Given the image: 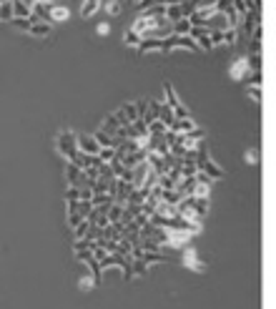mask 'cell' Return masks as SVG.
I'll use <instances>...</instances> for the list:
<instances>
[{
	"label": "cell",
	"instance_id": "74e56055",
	"mask_svg": "<svg viewBox=\"0 0 276 309\" xmlns=\"http://www.w3.org/2000/svg\"><path fill=\"white\" fill-rule=\"evenodd\" d=\"M73 234H76V239H86V234H88V221H81V224L73 229Z\"/></svg>",
	"mask_w": 276,
	"mask_h": 309
},
{
	"label": "cell",
	"instance_id": "2e32d148",
	"mask_svg": "<svg viewBox=\"0 0 276 309\" xmlns=\"http://www.w3.org/2000/svg\"><path fill=\"white\" fill-rule=\"evenodd\" d=\"M158 121H161L166 128H171V123L176 121V118H173V108H171V106H166L163 101H161V108H158Z\"/></svg>",
	"mask_w": 276,
	"mask_h": 309
},
{
	"label": "cell",
	"instance_id": "6da1fadb",
	"mask_svg": "<svg viewBox=\"0 0 276 309\" xmlns=\"http://www.w3.org/2000/svg\"><path fill=\"white\" fill-rule=\"evenodd\" d=\"M56 148H58V153L68 161L73 153H78V133H73V131H61L58 133V138H56Z\"/></svg>",
	"mask_w": 276,
	"mask_h": 309
},
{
	"label": "cell",
	"instance_id": "7402d4cb",
	"mask_svg": "<svg viewBox=\"0 0 276 309\" xmlns=\"http://www.w3.org/2000/svg\"><path fill=\"white\" fill-rule=\"evenodd\" d=\"M141 259H143L146 264H163L168 256H163V251H143Z\"/></svg>",
	"mask_w": 276,
	"mask_h": 309
},
{
	"label": "cell",
	"instance_id": "ac0fdd59",
	"mask_svg": "<svg viewBox=\"0 0 276 309\" xmlns=\"http://www.w3.org/2000/svg\"><path fill=\"white\" fill-rule=\"evenodd\" d=\"M121 128V123H118V118L113 116V113H108L106 116V121L101 123V131H106V133H111V136H116V131Z\"/></svg>",
	"mask_w": 276,
	"mask_h": 309
},
{
	"label": "cell",
	"instance_id": "4dcf8cb0",
	"mask_svg": "<svg viewBox=\"0 0 276 309\" xmlns=\"http://www.w3.org/2000/svg\"><path fill=\"white\" fill-rule=\"evenodd\" d=\"M71 201H81V189L78 186H68L66 189V204H71Z\"/></svg>",
	"mask_w": 276,
	"mask_h": 309
},
{
	"label": "cell",
	"instance_id": "e575fe53",
	"mask_svg": "<svg viewBox=\"0 0 276 309\" xmlns=\"http://www.w3.org/2000/svg\"><path fill=\"white\" fill-rule=\"evenodd\" d=\"M261 46H263V38H248V51H251V56L261 53Z\"/></svg>",
	"mask_w": 276,
	"mask_h": 309
},
{
	"label": "cell",
	"instance_id": "1f68e13d",
	"mask_svg": "<svg viewBox=\"0 0 276 309\" xmlns=\"http://www.w3.org/2000/svg\"><path fill=\"white\" fill-rule=\"evenodd\" d=\"M246 61H248V68H251V73H258V71H261V53H256V56H248Z\"/></svg>",
	"mask_w": 276,
	"mask_h": 309
},
{
	"label": "cell",
	"instance_id": "e0dca14e",
	"mask_svg": "<svg viewBox=\"0 0 276 309\" xmlns=\"http://www.w3.org/2000/svg\"><path fill=\"white\" fill-rule=\"evenodd\" d=\"M181 18H186V16H183V8H181V3H173V6H166V21H171V23H176V21H181Z\"/></svg>",
	"mask_w": 276,
	"mask_h": 309
},
{
	"label": "cell",
	"instance_id": "cb8c5ba5",
	"mask_svg": "<svg viewBox=\"0 0 276 309\" xmlns=\"http://www.w3.org/2000/svg\"><path fill=\"white\" fill-rule=\"evenodd\" d=\"M121 111H123V116H126L128 123H133V121L138 118V108H136V103H123Z\"/></svg>",
	"mask_w": 276,
	"mask_h": 309
},
{
	"label": "cell",
	"instance_id": "ab89813d",
	"mask_svg": "<svg viewBox=\"0 0 276 309\" xmlns=\"http://www.w3.org/2000/svg\"><path fill=\"white\" fill-rule=\"evenodd\" d=\"M246 91H248V96L258 103L261 101V86H246Z\"/></svg>",
	"mask_w": 276,
	"mask_h": 309
},
{
	"label": "cell",
	"instance_id": "ffe728a7",
	"mask_svg": "<svg viewBox=\"0 0 276 309\" xmlns=\"http://www.w3.org/2000/svg\"><path fill=\"white\" fill-rule=\"evenodd\" d=\"M13 18H31V6L23 0H13Z\"/></svg>",
	"mask_w": 276,
	"mask_h": 309
},
{
	"label": "cell",
	"instance_id": "836d02e7",
	"mask_svg": "<svg viewBox=\"0 0 276 309\" xmlns=\"http://www.w3.org/2000/svg\"><path fill=\"white\" fill-rule=\"evenodd\" d=\"M208 38H211V46H223V31H208Z\"/></svg>",
	"mask_w": 276,
	"mask_h": 309
},
{
	"label": "cell",
	"instance_id": "5bb4252c",
	"mask_svg": "<svg viewBox=\"0 0 276 309\" xmlns=\"http://www.w3.org/2000/svg\"><path fill=\"white\" fill-rule=\"evenodd\" d=\"M28 33H31V36H38V38H46V36L53 33V23H48V21H38V23L31 26Z\"/></svg>",
	"mask_w": 276,
	"mask_h": 309
},
{
	"label": "cell",
	"instance_id": "b9f144b4",
	"mask_svg": "<svg viewBox=\"0 0 276 309\" xmlns=\"http://www.w3.org/2000/svg\"><path fill=\"white\" fill-rule=\"evenodd\" d=\"M96 33H98V36H108V33H111V23H98Z\"/></svg>",
	"mask_w": 276,
	"mask_h": 309
},
{
	"label": "cell",
	"instance_id": "60d3db41",
	"mask_svg": "<svg viewBox=\"0 0 276 309\" xmlns=\"http://www.w3.org/2000/svg\"><path fill=\"white\" fill-rule=\"evenodd\" d=\"M73 254H76V261H83V264H86V261H88V259L93 256V251H91V249H83V251H73Z\"/></svg>",
	"mask_w": 276,
	"mask_h": 309
},
{
	"label": "cell",
	"instance_id": "7a4b0ae2",
	"mask_svg": "<svg viewBox=\"0 0 276 309\" xmlns=\"http://www.w3.org/2000/svg\"><path fill=\"white\" fill-rule=\"evenodd\" d=\"M163 96H166V98H163V103L173 108V118H188V116H191V113H188V108L181 103V98L176 96V91H173V86H171L168 81L163 83Z\"/></svg>",
	"mask_w": 276,
	"mask_h": 309
},
{
	"label": "cell",
	"instance_id": "52a82bcc",
	"mask_svg": "<svg viewBox=\"0 0 276 309\" xmlns=\"http://www.w3.org/2000/svg\"><path fill=\"white\" fill-rule=\"evenodd\" d=\"M136 51L138 53H163V41H158V38H141Z\"/></svg>",
	"mask_w": 276,
	"mask_h": 309
},
{
	"label": "cell",
	"instance_id": "8fae6325",
	"mask_svg": "<svg viewBox=\"0 0 276 309\" xmlns=\"http://www.w3.org/2000/svg\"><path fill=\"white\" fill-rule=\"evenodd\" d=\"M198 171L208 174L211 179H223V169H221V166H218V164H216V161H213L211 156H208V159H206V161H203V164L198 166Z\"/></svg>",
	"mask_w": 276,
	"mask_h": 309
},
{
	"label": "cell",
	"instance_id": "7c38bea8",
	"mask_svg": "<svg viewBox=\"0 0 276 309\" xmlns=\"http://www.w3.org/2000/svg\"><path fill=\"white\" fill-rule=\"evenodd\" d=\"M68 18H71V11L66 6H53L51 8V16H48V23L56 26V23H66Z\"/></svg>",
	"mask_w": 276,
	"mask_h": 309
},
{
	"label": "cell",
	"instance_id": "d590c367",
	"mask_svg": "<svg viewBox=\"0 0 276 309\" xmlns=\"http://www.w3.org/2000/svg\"><path fill=\"white\" fill-rule=\"evenodd\" d=\"M81 221H86V219H83L78 211H68V229H76Z\"/></svg>",
	"mask_w": 276,
	"mask_h": 309
},
{
	"label": "cell",
	"instance_id": "83f0119b",
	"mask_svg": "<svg viewBox=\"0 0 276 309\" xmlns=\"http://www.w3.org/2000/svg\"><path fill=\"white\" fill-rule=\"evenodd\" d=\"M111 201H113V196H108L106 191H98V194H93V196H91L93 209H96V206H103V204H111Z\"/></svg>",
	"mask_w": 276,
	"mask_h": 309
},
{
	"label": "cell",
	"instance_id": "bcb514c9",
	"mask_svg": "<svg viewBox=\"0 0 276 309\" xmlns=\"http://www.w3.org/2000/svg\"><path fill=\"white\" fill-rule=\"evenodd\" d=\"M23 3H26V6H33V3H38V0H23Z\"/></svg>",
	"mask_w": 276,
	"mask_h": 309
},
{
	"label": "cell",
	"instance_id": "5b68a950",
	"mask_svg": "<svg viewBox=\"0 0 276 309\" xmlns=\"http://www.w3.org/2000/svg\"><path fill=\"white\" fill-rule=\"evenodd\" d=\"M66 179H68V186L86 189V184H83V169H78V166L71 164V161H66Z\"/></svg>",
	"mask_w": 276,
	"mask_h": 309
},
{
	"label": "cell",
	"instance_id": "f6af8a7d",
	"mask_svg": "<svg viewBox=\"0 0 276 309\" xmlns=\"http://www.w3.org/2000/svg\"><path fill=\"white\" fill-rule=\"evenodd\" d=\"M133 221H136L138 226H146V224H148V216H146V214H138V216H136Z\"/></svg>",
	"mask_w": 276,
	"mask_h": 309
},
{
	"label": "cell",
	"instance_id": "4316f807",
	"mask_svg": "<svg viewBox=\"0 0 276 309\" xmlns=\"http://www.w3.org/2000/svg\"><path fill=\"white\" fill-rule=\"evenodd\" d=\"M138 43H141V36H138V33H133V31H126V33H123V46L138 48Z\"/></svg>",
	"mask_w": 276,
	"mask_h": 309
},
{
	"label": "cell",
	"instance_id": "f546056e",
	"mask_svg": "<svg viewBox=\"0 0 276 309\" xmlns=\"http://www.w3.org/2000/svg\"><path fill=\"white\" fill-rule=\"evenodd\" d=\"M11 23H13L18 31H23V33H28V31H31V26H33V23H31V18H13Z\"/></svg>",
	"mask_w": 276,
	"mask_h": 309
},
{
	"label": "cell",
	"instance_id": "8d00e7d4",
	"mask_svg": "<svg viewBox=\"0 0 276 309\" xmlns=\"http://www.w3.org/2000/svg\"><path fill=\"white\" fill-rule=\"evenodd\" d=\"M91 211H93V204H91V201H78V214H81L83 219H86Z\"/></svg>",
	"mask_w": 276,
	"mask_h": 309
},
{
	"label": "cell",
	"instance_id": "d4e9b609",
	"mask_svg": "<svg viewBox=\"0 0 276 309\" xmlns=\"http://www.w3.org/2000/svg\"><path fill=\"white\" fill-rule=\"evenodd\" d=\"M146 131H148V136H161V133H166L168 128L156 118V121H151V123H146Z\"/></svg>",
	"mask_w": 276,
	"mask_h": 309
},
{
	"label": "cell",
	"instance_id": "8992f818",
	"mask_svg": "<svg viewBox=\"0 0 276 309\" xmlns=\"http://www.w3.org/2000/svg\"><path fill=\"white\" fill-rule=\"evenodd\" d=\"M78 151L86 153V156H96V153L101 151V146L93 138V133H88V136H78Z\"/></svg>",
	"mask_w": 276,
	"mask_h": 309
},
{
	"label": "cell",
	"instance_id": "3957f363",
	"mask_svg": "<svg viewBox=\"0 0 276 309\" xmlns=\"http://www.w3.org/2000/svg\"><path fill=\"white\" fill-rule=\"evenodd\" d=\"M191 244V234L183 231V229H168V239H166V246L168 249H186Z\"/></svg>",
	"mask_w": 276,
	"mask_h": 309
},
{
	"label": "cell",
	"instance_id": "f1b7e54d",
	"mask_svg": "<svg viewBox=\"0 0 276 309\" xmlns=\"http://www.w3.org/2000/svg\"><path fill=\"white\" fill-rule=\"evenodd\" d=\"M223 43H226V46H236V43H238L236 28H226V31H223Z\"/></svg>",
	"mask_w": 276,
	"mask_h": 309
},
{
	"label": "cell",
	"instance_id": "4fadbf2b",
	"mask_svg": "<svg viewBox=\"0 0 276 309\" xmlns=\"http://www.w3.org/2000/svg\"><path fill=\"white\" fill-rule=\"evenodd\" d=\"M101 3H103V0H83V3H81V18H93L98 11H101Z\"/></svg>",
	"mask_w": 276,
	"mask_h": 309
},
{
	"label": "cell",
	"instance_id": "d6a6232c",
	"mask_svg": "<svg viewBox=\"0 0 276 309\" xmlns=\"http://www.w3.org/2000/svg\"><path fill=\"white\" fill-rule=\"evenodd\" d=\"M96 156H98V159H101L103 164H108V161H111V159L116 156V148H101V151L96 153Z\"/></svg>",
	"mask_w": 276,
	"mask_h": 309
},
{
	"label": "cell",
	"instance_id": "30bf717a",
	"mask_svg": "<svg viewBox=\"0 0 276 309\" xmlns=\"http://www.w3.org/2000/svg\"><path fill=\"white\" fill-rule=\"evenodd\" d=\"M193 128H198L196 123H193V118L188 116V118H176L173 123H171V128L168 131H173V133H191Z\"/></svg>",
	"mask_w": 276,
	"mask_h": 309
},
{
	"label": "cell",
	"instance_id": "7dc6e473",
	"mask_svg": "<svg viewBox=\"0 0 276 309\" xmlns=\"http://www.w3.org/2000/svg\"><path fill=\"white\" fill-rule=\"evenodd\" d=\"M0 3H11V0H0Z\"/></svg>",
	"mask_w": 276,
	"mask_h": 309
},
{
	"label": "cell",
	"instance_id": "ee69618b",
	"mask_svg": "<svg viewBox=\"0 0 276 309\" xmlns=\"http://www.w3.org/2000/svg\"><path fill=\"white\" fill-rule=\"evenodd\" d=\"M91 196H93L91 189H81V201H91Z\"/></svg>",
	"mask_w": 276,
	"mask_h": 309
},
{
	"label": "cell",
	"instance_id": "7bdbcfd3",
	"mask_svg": "<svg viewBox=\"0 0 276 309\" xmlns=\"http://www.w3.org/2000/svg\"><path fill=\"white\" fill-rule=\"evenodd\" d=\"M78 286H81L83 291H86V289H93V279H91V276H83V279L78 281Z\"/></svg>",
	"mask_w": 276,
	"mask_h": 309
},
{
	"label": "cell",
	"instance_id": "d6986e66",
	"mask_svg": "<svg viewBox=\"0 0 276 309\" xmlns=\"http://www.w3.org/2000/svg\"><path fill=\"white\" fill-rule=\"evenodd\" d=\"M101 8H103L111 18H113V16H121V11H123V0H106Z\"/></svg>",
	"mask_w": 276,
	"mask_h": 309
},
{
	"label": "cell",
	"instance_id": "9c48e42d",
	"mask_svg": "<svg viewBox=\"0 0 276 309\" xmlns=\"http://www.w3.org/2000/svg\"><path fill=\"white\" fill-rule=\"evenodd\" d=\"M93 138L98 141L101 148H118V146H121V141H118L116 136H111V133H106V131H101V128L93 133Z\"/></svg>",
	"mask_w": 276,
	"mask_h": 309
},
{
	"label": "cell",
	"instance_id": "603a6c76",
	"mask_svg": "<svg viewBox=\"0 0 276 309\" xmlns=\"http://www.w3.org/2000/svg\"><path fill=\"white\" fill-rule=\"evenodd\" d=\"M188 31H191L188 18H181V21H176V23H173V36H188Z\"/></svg>",
	"mask_w": 276,
	"mask_h": 309
},
{
	"label": "cell",
	"instance_id": "ba28073f",
	"mask_svg": "<svg viewBox=\"0 0 276 309\" xmlns=\"http://www.w3.org/2000/svg\"><path fill=\"white\" fill-rule=\"evenodd\" d=\"M183 264L188 266V269H196V271H203L206 266H203V261L198 259V251L196 249H191V246H186L183 249Z\"/></svg>",
	"mask_w": 276,
	"mask_h": 309
},
{
	"label": "cell",
	"instance_id": "f35d334b",
	"mask_svg": "<svg viewBox=\"0 0 276 309\" xmlns=\"http://www.w3.org/2000/svg\"><path fill=\"white\" fill-rule=\"evenodd\" d=\"M243 161H246V164H256V161H258V151H256V148H248V151L243 153Z\"/></svg>",
	"mask_w": 276,
	"mask_h": 309
},
{
	"label": "cell",
	"instance_id": "277c9868",
	"mask_svg": "<svg viewBox=\"0 0 276 309\" xmlns=\"http://www.w3.org/2000/svg\"><path fill=\"white\" fill-rule=\"evenodd\" d=\"M248 73H251V68H248L246 56H238L236 61H231V66H228V76H231V81H243Z\"/></svg>",
	"mask_w": 276,
	"mask_h": 309
},
{
	"label": "cell",
	"instance_id": "9a60e30c",
	"mask_svg": "<svg viewBox=\"0 0 276 309\" xmlns=\"http://www.w3.org/2000/svg\"><path fill=\"white\" fill-rule=\"evenodd\" d=\"M88 264V271H91V279H93V286H98L101 281H103V269H101V264H98V259H88L86 261Z\"/></svg>",
	"mask_w": 276,
	"mask_h": 309
},
{
	"label": "cell",
	"instance_id": "484cf974",
	"mask_svg": "<svg viewBox=\"0 0 276 309\" xmlns=\"http://www.w3.org/2000/svg\"><path fill=\"white\" fill-rule=\"evenodd\" d=\"M0 21H3V23L13 21V0H11V3H0Z\"/></svg>",
	"mask_w": 276,
	"mask_h": 309
},
{
	"label": "cell",
	"instance_id": "44dd1931",
	"mask_svg": "<svg viewBox=\"0 0 276 309\" xmlns=\"http://www.w3.org/2000/svg\"><path fill=\"white\" fill-rule=\"evenodd\" d=\"M121 214H123V204L113 201V204L108 206V211H106V216H108V224H113V221H121Z\"/></svg>",
	"mask_w": 276,
	"mask_h": 309
}]
</instances>
